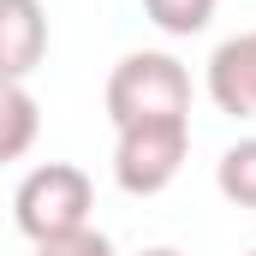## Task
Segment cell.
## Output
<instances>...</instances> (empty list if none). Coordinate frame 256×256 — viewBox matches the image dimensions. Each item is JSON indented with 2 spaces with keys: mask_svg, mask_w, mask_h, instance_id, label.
Masks as SVG:
<instances>
[{
  "mask_svg": "<svg viewBox=\"0 0 256 256\" xmlns=\"http://www.w3.org/2000/svg\"><path fill=\"white\" fill-rule=\"evenodd\" d=\"M143 256H185V250H173V244H155V250H143Z\"/></svg>",
  "mask_w": 256,
  "mask_h": 256,
  "instance_id": "obj_10",
  "label": "cell"
},
{
  "mask_svg": "<svg viewBox=\"0 0 256 256\" xmlns=\"http://www.w3.org/2000/svg\"><path fill=\"white\" fill-rule=\"evenodd\" d=\"M202 90H208V102H214L220 114H232V120H256V30L226 36V42L208 54Z\"/></svg>",
  "mask_w": 256,
  "mask_h": 256,
  "instance_id": "obj_4",
  "label": "cell"
},
{
  "mask_svg": "<svg viewBox=\"0 0 256 256\" xmlns=\"http://www.w3.org/2000/svg\"><path fill=\"white\" fill-rule=\"evenodd\" d=\"M250 256H256V250H250Z\"/></svg>",
  "mask_w": 256,
  "mask_h": 256,
  "instance_id": "obj_11",
  "label": "cell"
},
{
  "mask_svg": "<svg viewBox=\"0 0 256 256\" xmlns=\"http://www.w3.org/2000/svg\"><path fill=\"white\" fill-rule=\"evenodd\" d=\"M42 60H48L42 0H0V84H30Z\"/></svg>",
  "mask_w": 256,
  "mask_h": 256,
  "instance_id": "obj_5",
  "label": "cell"
},
{
  "mask_svg": "<svg viewBox=\"0 0 256 256\" xmlns=\"http://www.w3.org/2000/svg\"><path fill=\"white\" fill-rule=\"evenodd\" d=\"M90 208H96V185L84 167L72 161H42L18 179L12 191V220L30 244H48V238H66V232H84L90 226Z\"/></svg>",
  "mask_w": 256,
  "mask_h": 256,
  "instance_id": "obj_2",
  "label": "cell"
},
{
  "mask_svg": "<svg viewBox=\"0 0 256 256\" xmlns=\"http://www.w3.org/2000/svg\"><path fill=\"white\" fill-rule=\"evenodd\" d=\"M30 256H114V238H108V232H96V226H84V232H66V238L36 244Z\"/></svg>",
  "mask_w": 256,
  "mask_h": 256,
  "instance_id": "obj_9",
  "label": "cell"
},
{
  "mask_svg": "<svg viewBox=\"0 0 256 256\" xmlns=\"http://www.w3.org/2000/svg\"><path fill=\"white\" fill-rule=\"evenodd\" d=\"M191 155V120H137L114 131V185L126 196H161Z\"/></svg>",
  "mask_w": 256,
  "mask_h": 256,
  "instance_id": "obj_3",
  "label": "cell"
},
{
  "mask_svg": "<svg viewBox=\"0 0 256 256\" xmlns=\"http://www.w3.org/2000/svg\"><path fill=\"white\" fill-rule=\"evenodd\" d=\"M42 137V108L30 96V84H0V161L30 155Z\"/></svg>",
  "mask_w": 256,
  "mask_h": 256,
  "instance_id": "obj_6",
  "label": "cell"
},
{
  "mask_svg": "<svg viewBox=\"0 0 256 256\" xmlns=\"http://www.w3.org/2000/svg\"><path fill=\"white\" fill-rule=\"evenodd\" d=\"M214 6L220 0H143V12H149V24L161 36H196V30H208Z\"/></svg>",
  "mask_w": 256,
  "mask_h": 256,
  "instance_id": "obj_8",
  "label": "cell"
},
{
  "mask_svg": "<svg viewBox=\"0 0 256 256\" xmlns=\"http://www.w3.org/2000/svg\"><path fill=\"white\" fill-rule=\"evenodd\" d=\"M214 191L232 208H256V137H238L214 161Z\"/></svg>",
  "mask_w": 256,
  "mask_h": 256,
  "instance_id": "obj_7",
  "label": "cell"
},
{
  "mask_svg": "<svg viewBox=\"0 0 256 256\" xmlns=\"http://www.w3.org/2000/svg\"><path fill=\"white\" fill-rule=\"evenodd\" d=\"M108 120L114 131L137 120H191V72L161 48L126 54L108 72Z\"/></svg>",
  "mask_w": 256,
  "mask_h": 256,
  "instance_id": "obj_1",
  "label": "cell"
}]
</instances>
